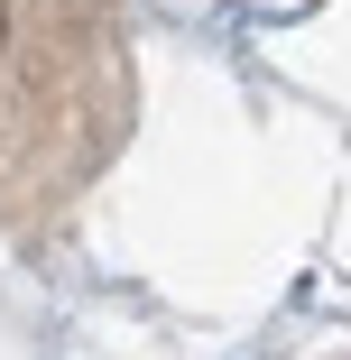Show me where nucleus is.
<instances>
[{"label":"nucleus","instance_id":"obj_1","mask_svg":"<svg viewBox=\"0 0 351 360\" xmlns=\"http://www.w3.org/2000/svg\"><path fill=\"white\" fill-rule=\"evenodd\" d=\"M0 37H10V0H0Z\"/></svg>","mask_w":351,"mask_h":360}]
</instances>
